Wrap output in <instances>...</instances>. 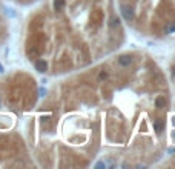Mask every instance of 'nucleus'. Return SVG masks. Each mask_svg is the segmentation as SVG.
Masks as SVG:
<instances>
[{"label": "nucleus", "instance_id": "obj_1", "mask_svg": "<svg viewBox=\"0 0 175 169\" xmlns=\"http://www.w3.org/2000/svg\"><path fill=\"white\" fill-rule=\"evenodd\" d=\"M122 15L125 17V20H134V9H132L131 6H128V5H122Z\"/></svg>", "mask_w": 175, "mask_h": 169}, {"label": "nucleus", "instance_id": "obj_2", "mask_svg": "<svg viewBox=\"0 0 175 169\" xmlns=\"http://www.w3.org/2000/svg\"><path fill=\"white\" fill-rule=\"evenodd\" d=\"M36 69H37L39 72H45V71L48 69V63L45 62L43 58H39V60L36 62Z\"/></svg>", "mask_w": 175, "mask_h": 169}, {"label": "nucleus", "instance_id": "obj_3", "mask_svg": "<svg viewBox=\"0 0 175 169\" xmlns=\"http://www.w3.org/2000/svg\"><path fill=\"white\" fill-rule=\"evenodd\" d=\"M118 63H120L122 66H129L132 63V57L131 55H122V57L118 58Z\"/></svg>", "mask_w": 175, "mask_h": 169}, {"label": "nucleus", "instance_id": "obj_4", "mask_svg": "<svg viewBox=\"0 0 175 169\" xmlns=\"http://www.w3.org/2000/svg\"><path fill=\"white\" fill-rule=\"evenodd\" d=\"M163 128H164V122L163 120H154V129H155V132H161L163 131Z\"/></svg>", "mask_w": 175, "mask_h": 169}, {"label": "nucleus", "instance_id": "obj_5", "mask_svg": "<svg viewBox=\"0 0 175 169\" xmlns=\"http://www.w3.org/2000/svg\"><path fill=\"white\" fill-rule=\"evenodd\" d=\"M92 19L95 20V23H100V22H101V19H103V12H101L100 9L94 11V12H92Z\"/></svg>", "mask_w": 175, "mask_h": 169}, {"label": "nucleus", "instance_id": "obj_6", "mask_svg": "<svg viewBox=\"0 0 175 169\" xmlns=\"http://www.w3.org/2000/svg\"><path fill=\"white\" fill-rule=\"evenodd\" d=\"M164 105H166V98L164 97H157L155 98V106L157 108H163Z\"/></svg>", "mask_w": 175, "mask_h": 169}, {"label": "nucleus", "instance_id": "obj_7", "mask_svg": "<svg viewBox=\"0 0 175 169\" xmlns=\"http://www.w3.org/2000/svg\"><path fill=\"white\" fill-rule=\"evenodd\" d=\"M63 6H65V0H54V9L55 11L63 9Z\"/></svg>", "mask_w": 175, "mask_h": 169}, {"label": "nucleus", "instance_id": "obj_8", "mask_svg": "<svg viewBox=\"0 0 175 169\" xmlns=\"http://www.w3.org/2000/svg\"><path fill=\"white\" fill-rule=\"evenodd\" d=\"M109 25H111V28H117V26L120 25V20H118V17H115V15H114V17L111 19V23H109Z\"/></svg>", "mask_w": 175, "mask_h": 169}, {"label": "nucleus", "instance_id": "obj_9", "mask_svg": "<svg viewBox=\"0 0 175 169\" xmlns=\"http://www.w3.org/2000/svg\"><path fill=\"white\" fill-rule=\"evenodd\" d=\"M105 79H108V72L106 71H101L100 72V80H105Z\"/></svg>", "mask_w": 175, "mask_h": 169}, {"label": "nucleus", "instance_id": "obj_10", "mask_svg": "<svg viewBox=\"0 0 175 169\" xmlns=\"http://www.w3.org/2000/svg\"><path fill=\"white\" fill-rule=\"evenodd\" d=\"M0 72H3V66L2 65H0Z\"/></svg>", "mask_w": 175, "mask_h": 169}]
</instances>
